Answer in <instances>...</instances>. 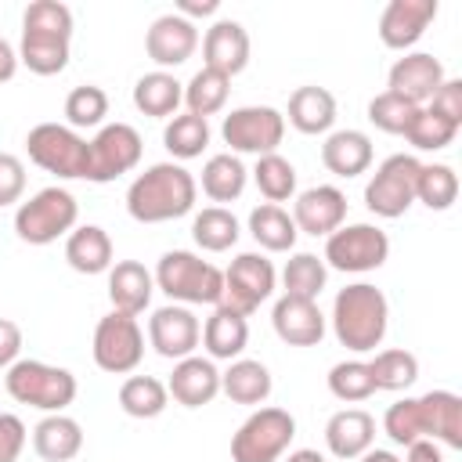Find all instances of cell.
<instances>
[{
  "mask_svg": "<svg viewBox=\"0 0 462 462\" xmlns=\"http://www.w3.org/2000/svg\"><path fill=\"white\" fill-rule=\"evenodd\" d=\"M162 144L173 159H199L209 144V123L202 116H191V112L173 116L162 130Z\"/></svg>",
  "mask_w": 462,
  "mask_h": 462,
  "instance_id": "f35d334b",
  "label": "cell"
},
{
  "mask_svg": "<svg viewBox=\"0 0 462 462\" xmlns=\"http://www.w3.org/2000/svg\"><path fill=\"white\" fill-rule=\"evenodd\" d=\"M249 235L256 238L260 249L267 253H289L296 245V224H292V213H285L282 206L274 202H263L249 213Z\"/></svg>",
  "mask_w": 462,
  "mask_h": 462,
  "instance_id": "d6a6232c",
  "label": "cell"
},
{
  "mask_svg": "<svg viewBox=\"0 0 462 462\" xmlns=\"http://www.w3.org/2000/svg\"><path fill=\"white\" fill-rule=\"evenodd\" d=\"M180 101H184V83L173 72L155 69L134 83V108L152 119H173Z\"/></svg>",
  "mask_w": 462,
  "mask_h": 462,
  "instance_id": "83f0119b",
  "label": "cell"
},
{
  "mask_svg": "<svg viewBox=\"0 0 462 462\" xmlns=\"http://www.w3.org/2000/svg\"><path fill=\"white\" fill-rule=\"evenodd\" d=\"M253 180H256L260 195H263L267 202H274V206L296 195V166H292L285 155H278V152L256 159V166H253Z\"/></svg>",
  "mask_w": 462,
  "mask_h": 462,
  "instance_id": "60d3db41",
  "label": "cell"
},
{
  "mask_svg": "<svg viewBox=\"0 0 462 462\" xmlns=\"http://www.w3.org/2000/svg\"><path fill=\"white\" fill-rule=\"evenodd\" d=\"M25 448V422L11 411H0V462H18Z\"/></svg>",
  "mask_w": 462,
  "mask_h": 462,
  "instance_id": "816d5d0a",
  "label": "cell"
},
{
  "mask_svg": "<svg viewBox=\"0 0 462 462\" xmlns=\"http://www.w3.org/2000/svg\"><path fill=\"white\" fill-rule=\"evenodd\" d=\"M199 47V29L195 22L180 18L177 11L170 14H159L152 25H148V36H144V51L148 58L166 72V69H177L184 65Z\"/></svg>",
  "mask_w": 462,
  "mask_h": 462,
  "instance_id": "9a60e30c",
  "label": "cell"
},
{
  "mask_svg": "<svg viewBox=\"0 0 462 462\" xmlns=\"http://www.w3.org/2000/svg\"><path fill=\"white\" fill-rule=\"evenodd\" d=\"M14 72H18V51L0 36V83L14 79Z\"/></svg>",
  "mask_w": 462,
  "mask_h": 462,
  "instance_id": "9f6ffc18",
  "label": "cell"
},
{
  "mask_svg": "<svg viewBox=\"0 0 462 462\" xmlns=\"http://www.w3.org/2000/svg\"><path fill=\"white\" fill-rule=\"evenodd\" d=\"M32 448H36V455H40L43 462H69V458H76L79 448H83V426H79L72 415L54 411V415H47V419L36 422V430H32Z\"/></svg>",
  "mask_w": 462,
  "mask_h": 462,
  "instance_id": "484cf974",
  "label": "cell"
},
{
  "mask_svg": "<svg viewBox=\"0 0 462 462\" xmlns=\"http://www.w3.org/2000/svg\"><path fill=\"white\" fill-rule=\"evenodd\" d=\"M321 162L336 177H361L372 166V137L365 130H336L321 144Z\"/></svg>",
  "mask_w": 462,
  "mask_h": 462,
  "instance_id": "d4e9b609",
  "label": "cell"
},
{
  "mask_svg": "<svg viewBox=\"0 0 462 462\" xmlns=\"http://www.w3.org/2000/svg\"><path fill=\"white\" fill-rule=\"evenodd\" d=\"M238 235H242V227H238L235 213L224 209V206H206V209L195 213V220H191V238H195V245L206 249V253H224V249H231V245L238 242Z\"/></svg>",
  "mask_w": 462,
  "mask_h": 462,
  "instance_id": "d590c367",
  "label": "cell"
},
{
  "mask_svg": "<svg viewBox=\"0 0 462 462\" xmlns=\"http://www.w3.org/2000/svg\"><path fill=\"white\" fill-rule=\"evenodd\" d=\"M383 430H386V437H390L393 444H404V448H408L411 440H419V437H422L419 401H415V397H404V401L390 404L386 415H383Z\"/></svg>",
  "mask_w": 462,
  "mask_h": 462,
  "instance_id": "c3c4849f",
  "label": "cell"
},
{
  "mask_svg": "<svg viewBox=\"0 0 462 462\" xmlns=\"http://www.w3.org/2000/svg\"><path fill=\"white\" fill-rule=\"evenodd\" d=\"M4 386L18 404L40 408L47 415L65 411L76 401V390H79L76 375L69 368H58V365H47V361H32V357L14 361L7 368V375H4Z\"/></svg>",
  "mask_w": 462,
  "mask_h": 462,
  "instance_id": "277c9868",
  "label": "cell"
},
{
  "mask_svg": "<svg viewBox=\"0 0 462 462\" xmlns=\"http://www.w3.org/2000/svg\"><path fill=\"white\" fill-rule=\"evenodd\" d=\"M404 137H408L411 148H419V152H440V148H448V144L458 137V126H455L451 119L437 116L430 105H422V108L415 112L411 126L404 130Z\"/></svg>",
  "mask_w": 462,
  "mask_h": 462,
  "instance_id": "7bdbcfd3",
  "label": "cell"
},
{
  "mask_svg": "<svg viewBox=\"0 0 462 462\" xmlns=\"http://www.w3.org/2000/svg\"><path fill=\"white\" fill-rule=\"evenodd\" d=\"M22 29L29 32H58V36H72V11L58 0H32L22 14Z\"/></svg>",
  "mask_w": 462,
  "mask_h": 462,
  "instance_id": "7dc6e473",
  "label": "cell"
},
{
  "mask_svg": "<svg viewBox=\"0 0 462 462\" xmlns=\"http://www.w3.org/2000/svg\"><path fill=\"white\" fill-rule=\"evenodd\" d=\"M199 184L180 162H155L126 188V213L137 224H166L195 209Z\"/></svg>",
  "mask_w": 462,
  "mask_h": 462,
  "instance_id": "6da1fadb",
  "label": "cell"
},
{
  "mask_svg": "<svg viewBox=\"0 0 462 462\" xmlns=\"http://www.w3.org/2000/svg\"><path fill=\"white\" fill-rule=\"evenodd\" d=\"M202 343L209 361H235L249 343V321L224 307H213V314L202 325Z\"/></svg>",
  "mask_w": 462,
  "mask_h": 462,
  "instance_id": "f546056e",
  "label": "cell"
},
{
  "mask_svg": "<svg viewBox=\"0 0 462 462\" xmlns=\"http://www.w3.org/2000/svg\"><path fill=\"white\" fill-rule=\"evenodd\" d=\"M325 278H328V267H325L321 256H314V253H296V256H289V263H285V271H282V285H285L282 296L318 300L321 289H325Z\"/></svg>",
  "mask_w": 462,
  "mask_h": 462,
  "instance_id": "ab89813d",
  "label": "cell"
},
{
  "mask_svg": "<svg viewBox=\"0 0 462 462\" xmlns=\"http://www.w3.org/2000/svg\"><path fill=\"white\" fill-rule=\"evenodd\" d=\"M375 440V419L365 408H343L325 422V444L336 458H361Z\"/></svg>",
  "mask_w": 462,
  "mask_h": 462,
  "instance_id": "cb8c5ba5",
  "label": "cell"
},
{
  "mask_svg": "<svg viewBox=\"0 0 462 462\" xmlns=\"http://www.w3.org/2000/svg\"><path fill=\"white\" fill-rule=\"evenodd\" d=\"M202 339V325L199 318L180 307V303H170V307H159L152 318H148V343L155 346V354L170 357V361H180V357H191L195 346Z\"/></svg>",
  "mask_w": 462,
  "mask_h": 462,
  "instance_id": "5bb4252c",
  "label": "cell"
},
{
  "mask_svg": "<svg viewBox=\"0 0 462 462\" xmlns=\"http://www.w3.org/2000/svg\"><path fill=\"white\" fill-rule=\"evenodd\" d=\"M415 112H419V105H411V101H404V97H397L390 90H383V94H375L368 101V119L383 134H404L411 126Z\"/></svg>",
  "mask_w": 462,
  "mask_h": 462,
  "instance_id": "bcb514c9",
  "label": "cell"
},
{
  "mask_svg": "<svg viewBox=\"0 0 462 462\" xmlns=\"http://www.w3.org/2000/svg\"><path fill=\"white\" fill-rule=\"evenodd\" d=\"M415 199L426 209H451L458 199V173L448 162H422L415 180Z\"/></svg>",
  "mask_w": 462,
  "mask_h": 462,
  "instance_id": "74e56055",
  "label": "cell"
},
{
  "mask_svg": "<svg viewBox=\"0 0 462 462\" xmlns=\"http://www.w3.org/2000/svg\"><path fill=\"white\" fill-rule=\"evenodd\" d=\"M227 94H231V79L206 69V65L184 83V105H188L191 116H202V119L220 112L227 105Z\"/></svg>",
  "mask_w": 462,
  "mask_h": 462,
  "instance_id": "8d00e7d4",
  "label": "cell"
},
{
  "mask_svg": "<svg viewBox=\"0 0 462 462\" xmlns=\"http://www.w3.org/2000/svg\"><path fill=\"white\" fill-rule=\"evenodd\" d=\"M245 180H249V170H245L242 159L231 155V152L209 155L206 166H202V191H206L213 202H235V199L245 191Z\"/></svg>",
  "mask_w": 462,
  "mask_h": 462,
  "instance_id": "836d02e7",
  "label": "cell"
},
{
  "mask_svg": "<svg viewBox=\"0 0 462 462\" xmlns=\"http://www.w3.org/2000/svg\"><path fill=\"white\" fill-rule=\"evenodd\" d=\"M166 404H170V390L155 375H130L119 386V408L130 419H155L166 411Z\"/></svg>",
  "mask_w": 462,
  "mask_h": 462,
  "instance_id": "e575fe53",
  "label": "cell"
},
{
  "mask_svg": "<svg viewBox=\"0 0 462 462\" xmlns=\"http://www.w3.org/2000/svg\"><path fill=\"white\" fill-rule=\"evenodd\" d=\"M249 32L242 22L235 18H220L206 29V40H202V58H206V69L220 72V76H238L245 65H249Z\"/></svg>",
  "mask_w": 462,
  "mask_h": 462,
  "instance_id": "ffe728a7",
  "label": "cell"
},
{
  "mask_svg": "<svg viewBox=\"0 0 462 462\" xmlns=\"http://www.w3.org/2000/svg\"><path fill=\"white\" fill-rule=\"evenodd\" d=\"M141 152H144V141L130 123L101 126L90 141V173H87V180L108 184V180L130 173L141 162Z\"/></svg>",
  "mask_w": 462,
  "mask_h": 462,
  "instance_id": "4fadbf2b",
  "label": "cell"
},
{
  "mask_svg": "<svg viewBox=\"0 0 462 462\" xmlns=\"http://www.w3.org/2000/svg\"><path fill=\"white\" fill-rule=\"evenodd\" d=\"M25 191V166L18 155L11 152H0V206H11L18 202Z\"/></svg>",
  "mask_w": 462,
  "mask_h": 462,
  "instance_id": "681fc988",
  "label": "cell"
},
{
  "mask_svg": "<svg viewBox=\"0 0 462 462\" xmlns=\"http://www.w3.org/2000/svg\"><path fill=\"white\" fill-rule=\"evenodd\" d=\"M22 354V328L11 318H0V368H11Z\"/></svg>",
  "mask_w": 462,
  "mask_h": 462,
  "instance_id": "f5cc1de1",
  "label": "cell"
},
{
  "mask_svg": "<svg viewBox=\"0 0 462 462\" xmlns=\"http://www.w3.org/2000/svg\"><path fill=\"white\" fill-rule=\"evenodd\" d=\"M419 166H422V162H419L415 155H404V152L386 155V159L375 166L372 180L365 184V206H368V213H375V217H383V220L404 217L408 206L415 202Z\"/></svg>",
  "mask_w": 462,
  "mask_h": 462,
  "instance_id": "ba28073f",
  "label": "cell"
},
{
  "mask_svg": "<svg viewBox=\"0 0 462 462\" xmlns=\"http://www.w3.org/2000/svg\"><path fill=\"white\" fill-rule=\"evenodd\" d=\"M430 108L444 119H451L455 126H462V79H444L437 87V94L430 97Z\"/></svg>",
  "mask_w": 462,
  "mask_h": 462,
  "instance_id": "f907efd6",
  "label": "cell"
},
{
  "mask_svg": "<svg viewBox=\"0 0 462 462\" xmlns=\"http://www.w3.org/2000/svg\"><path fill=\"white\" fill-rule=\"evenodd\" d=\"M296 437V419L285 408H256L231 437V462H278Z\"/></svg>",
  "mask_w": 462,
  "mask_h": 462,
  "instance_id": "52a82bcc",
  "label": "cell"
},
{
  "mask_svg": "<svg viewBox=\"0 0 462 462\" xmlns=\"http://www.w3.org/2000/svg\"><path fill=\"white\" fill-rule=\"evenodd\" d=\"M437 18V0H390L379 14V40L390 51H408L422 40L426 25Z\"/></svg>",
  "mask_w": 462,
  "mask_h": 462,
  "instance_id": "ac0fdd59",
  "label": "cell"
},
{
  "mask_svg": "<svg viewBox=\"0 0 462 462\" xmlns=\"http://www.w3.org/2000/svg\"><path fill=\"white\" fill-rule=\"evenodd\" d=\"M94 365L101 372H112V375H126L141 365L144 357V332L137 325V318L130 314H105L94 328Z\"/></svg>",
  "mask_w": 462,
  "mask_h": 462,
  "instance_id": "7c38bea8",
  "label": "cell"
},
{
  "mask_svg": "<svg viewBox=\"0 0 462 462\" xmlns=\"http://www.w3.org/2000/svg\"><path fill=\"white\" fill-rule=\"evenodd\" d=\"M79 220V202L72 191L51 184V188H40L29 202L18 206L14 213V231L22 242L29 245H51L58 242L61 235H69Z\"/></svg>",
  "mask_w": 462,
  "mask_h": 462,
  "instance_id": "5b68a950",
  "label": "cell"
},
{
  "mask_svg": "<svg viewBox=\"0 0 462 462\" xmlns=\"http://www.w3.org/2000/svg\"><path fill=\"white\" fill-rule=\"evenodd\" d=\"M25 152L40 170L58 173L65 180H79V177L87 180L90 173V141L79 137L72 126L36 123L25 137Z\"/></svg>",
  "mask_w": 462,
  "mask_h": 462,
  "instance_id": "8992f818",
  "label": "cell"
},
{
  "mask_svg": "<svg viewBox=\"0 0 462 462\" xmlns=\"http://www.w3.org/2000/svg\"><path fill=\"white\" fill-rule=\"evenodd\" d=\"M274 278H278L274 263L263 253H238L231 260V267L224 271V292H220L217 307L249 318L274 292Z\"/></svg>",
  "mask_w": 462,
  "mask_h": 462,
  "instance_id": "8fae6325",
  "label": "cell"
},
{
  "mask_svg": "<svg viewBox=\"0 0 462 462\" xmlns=\"http://www.w3.org/2000/svg\"><path fill=\"white\" fill-rule=\"evenodd\" d=\"M152 292H155V278H152V271L144 263L119 260V263L108 267V300H112V310L137 318L152 303Z\"/></svg>",
  "mask_w": 462,
  "mask_h": 462,
  "instance_id": "7402d4cb",
  "label": "cell"
},
{
  "mask_svg": "<svg viewBox=\"0 0 462 462\" xmlns=\"http://www.w3.org/2000/svg\"><path fill=\"white\" fill-rule=\"evenodd\" d=\"M328 393L336 401H346V404L368 401L375 393V379L368 372V361H339V365H332V372H328Z\"/></svg>",
  "mask_w": 462,
  "mask_h": 462,
  "instance_id": "f6af8a7d",
  "label": "cell"
},
{
  "mask_svg": "<svg viewBox=\"0 0 462 462\" xmlns=\"http://www.w3.org/2000/svg\"><path fill=\"white\" fill-rule=\"evenodd\" d=\"M220 390L235 401V404H263L274 390V379L267 372L263 361L253 357H235L227 365V372H220Z\"/></svg>",
  "mask_w": 462,
  "mask_h": 462,
  "instance_id": "4dcf8cb0",
  "label": "cell"
},
{
  "mask_svg": "<svg viewBox=\"0 0 462 462\" xmlns=\"http://www.w3.org/2000/svg\"><path fill=\"white\" fill-rule=\"evenodd\" d=\"M271 325L282 343L289 346H318L325 339V314L318 300H300V296H278L271 310Z\"/></svg>",
  "mask_w": 462,
  "mask_h": 462,
  "instance_id": "d6986e66",
  "label": "cell"
},
{
  "mask_svg": "<svg viewBox=\"0 0 462 462\" xmlns=\"http://www.w3.org/2000/svg\"><path fill=\"white\" fill-rule=\"evenodd\" d=\"M217 7H220L217 0H180V4H177V14L191 22V18H206V14H217Z\"/></svg>",
  "mask_w": 462,
  "mask_h": 462,
  "instance_id": "11a10c76",
  "label": "cell"
},
{
  "mask_svg": "<svg viewBox=\"0 0 462 462\" xmlns=\"http://www.w3.org/2000/svg\"><path fill=\"white\" fill-rule=\"evenodd\" d=\"M390 256V238L375 224H343L325 238V267L343 274H365L383 267Z\"/></svg>",
  "mask_w": 462,
  "mask_h": 462,
  "instance_id": "9c48e42d",
  "label": "cell"
},
{
  "mask_svg": "<svg viewBox=\"0 0 462 462\" xmlns=\"http://www.w3.org/2000/svg\"><path fill=\"white\" fill-rule=\"evenodd\" d=\"M386 325H390V303H386L383 289H375L368 282H354L336 292L332 332L346 350H354V354L375 350L386 336Z\"/></svg>",
  "mask_w": 462,
  "mask_h": 462,
  "instance_id": "7a4b0ae2",
  "label": "cell"
},
{
  "mask_svg": "<svg viewBox=\"0 0 462 462\" xmlns=\"http://www.w3.org/2000/svg\"><path fill=\"white\" fill-rule=\"evenodd\" d=\"M166 390H170V397L177 404L202 408L220 393V372H217V365L209 357H195L191 354V357H180L173 365V375H170Z\"/></svg>",
  "mask_w": 462,
  "mask_h": 462,
  "instance_id": "44dd1931",
  "label": "cell"
},
{
  "mask_svg": "<svg viewBox=\"0 0 462 462\" xmlns=\"http://www.w3.org/2000/svg\"><path fill=\"white\" fill-rule=\"evenodd\" d=\"M108 116V94L94 83L87 87H72L69 97H65V119L72 130H90V126H101Z\"/></svg>",
  "mask_w": 462,
  "mask_h": 462,
  "instance_id": "ee69618b",
  "label": "cell"
},
{
  "mask_svg": "<svg viewBox=\"0 0 462 462\" xmlns=\"http://www.w3.org/2000/svg\"><path fill=\"white\" fill-rule=\"evenodd\" d=\"M361 462H401L393 451H383V448H368L365 455H361Z\"/></svg>",
  "mask_w": 462,
  "mask_h": 462,
  "instance_id": "680465c9",
  "label": "cell"
},
{
  "mask_svg": "<svg viewBox=\"0 0 462 462\" xmlns=\"http://www.w3.org/2000/svg\"><path fill=\"white\" fill-rule=\"evenodd\" d=\"M404 462H444V455H440L437 440L419 437V440H411V444H408V458H404Z\"/></svg>",
  "mask_w": 462,
  "mask_h": 462,
  "instance_id": "db71d44e",
  "label": "cell"
},
{
  "mask_svg": "<svg viewBox=\"0 0 462 462\" xmlns=\"http://www.w3.org/2000/svg\"><path fill=\"white\" fill-rule=\"evenodd\" d=\"M220 137L231 144V152H245L260 159V155L278 152L285 137V116L271 105H242L224 116Z\"/></svg>",
  "mask_w": 462,
  "mask_h": 462,
  "instance_id": "30bf717a",
  "label": "cell"
},
{
  "mask_svg": "<svg viewBox=\"0 0 462 462\" xmlns=\"http://www.w3.org/2000/svg\"><path fill=\"white\" fill-rule=\"evenodd\" d=\"M343 220H346V195L336 184H314L300 191L292 202V224L303 235L328 238L336 227H343Z\"/></svg>",
  "mask_w": 462,
  "mask_h": 462,
  "instance_id": "2e32d148",
  "label": "cell"
},
{
  "mask_svg": "<svg viewBox=\"0 0 462 462\" xmlns=\"http://www.w3.org/2000/svg\"><path fill=\"white\" fill-rule=\"evenodd\" d=\"M69 40L72 36H58V32H29L22 29V47H18V61L36 72V76H58L69 65Z\"/></svg>",
  "mask_w": 462,
  "mask_h": 462,
  "instance_id": "1f68e13d",
  "label": "cell"
},
{
  "mask_svg": "<svg viewBox=\"0 0 462 462\" xmlns=\"http://www.w3.org/2000/svg\"><path fill=\"white\" fill-rule=\"evenodd\" d=\"M368 372L375 379V390H408L419 379V357L411 350H379L368 361Z\"/></svg>",
  "mask_w": 462,
  "mask_h": 462,
  "instance_id": "b9f144b4",
  "label": "cell"
},
{
  "mask_svg": "<svg viewBox=\"0 0 462 462\" xmlns=\"http://www.w3.org/2000/svg\"><path fill=\"white\" fill-rule=\"evenodd\" d=\"M289 123L300 134H310V137L328 134L332 123H336V97H332V90L314 87V83L296 87L292 97H289Z\"/></svg>",
  "mask_w": 462,
  "mask_h": 462,
  "instance_id": "4316f807",
  "label": "cell"
},
{
  "mask_svg": "<svg viewBox=\"0 0 462 462\" xmlns=\"http://www.w3.org/2000/svg\"><path fill=\"white\" fill-rule=\"evenodd\" d=\"M444 79H448V76H444V65H440L433 54L415 51V54H404V58H397V61L390 65L386 90L422 108V105H430V97L437 94V87H440Z\"/></svg>",
  "mask_w": 462,
  "mask_h": 462,
  "instance_id": "e0dca14e",
  "label": "cell"
},
{
  "mask_svg": "<svg viewBox=\"0 0 462 462\" xmlns=\"http://www.w3.org/2000/svg\"><path fill=\"white\" fill-rule=\"evenodd\" d=\"M419 401V415H422V437L440 440L448 448H462V397L451 390H430Z\"/></svg>",
  "mask_w": 462,
  "mask_h": 462,
  "instance_id": "603a6c76",
  "label": "cell"
},
{
  "mask_svg": "<svg viewBox=\"0 0 462 462\" xmlns=\"http://www.w3.org/2000/svg\"><path fill=\"white\" fill-rule=\"evenodd\" d=\"M285 462H325V455L321 451H314V448H300V451H289V458Z\"/></svg>",
  "mask_w": 462,
  "mask_h": 462,
  "instance_id": "6f0895ef",
  "label": "cell"
},
{
  "mask_svg": "<svg viewBox=\"0 0 462 462\" xmlns=\"http://www.w3.org/2000/svg\"><path fill=\"white\" fill-rule=\"evenodd\" d=\"M152 278H155V289H162L180 307H191V303L217 307L220 303V292H224V271L213 267L209 260H202L191 249H170V253H162Z\"/></svg>",
  "mask_w": 462,
  "mask_h": 462,
  "instance_id": "3957f363",
  "label": "cell"
},
{
  "mask_svg": "<svg viewBox=\"0 0 462 462\" xmlns=\"http://www.w3.org/2000/svg\"><path fill=\"white\" fill-rule=\"evenodd\" d=\"M65 260L79 274H101V271H108L112 267V238H108V231L97 227V224L72 227L69 238H65Z\"/></svg>",
  "mask_w": 462,
  "mask_h": 462,
  "instance_id": "f1b7e54d",
  "label": "cell"
}]
</instances>
